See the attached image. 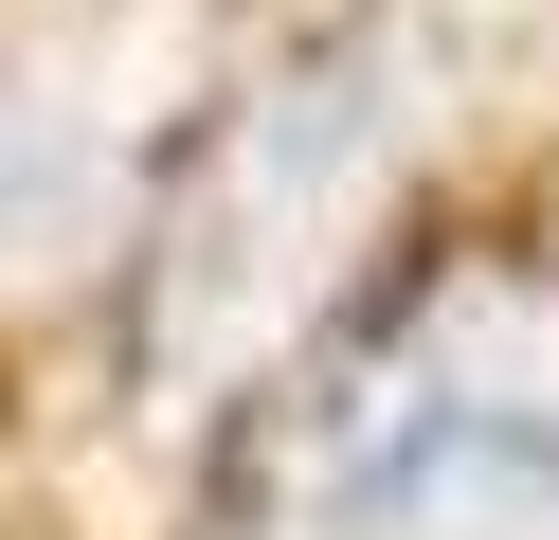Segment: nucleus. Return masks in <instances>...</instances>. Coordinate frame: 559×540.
<instances>
[{
  "label": "nucleus",
  "mask_w": 559,
  "mask_h": 540,
  "mask_svg": "<svg viewBox=\"0 0 559 540\" xmlns=\"http://www.w3.org/2000/svg\"><path fill=\"white\" fill-rule=\"evenodd\" d=\"M433 127H451V55L415 19L325 36V55H289L271 91H235L199 127L181 199L145 216V379H163V415L253 396L361 288V252L397 216V180L433 163Z\"/></svg>",
  "instance_id": "1"
},
{
  "label": "nucleus",
  "mask_w": 559,
  "mask_h": 540,
  "mask_svg": "<svg viewBox=\"0 0 559 540\" xmlns=\"http://www.w3.org/2000/svg\"><path fill=\"white\" fill-rule=\"evenodd\" d=\"M307 540H559V271H433L289 415Z\"/></svg>",
  "instance_id": "2"
}]
</instances>
